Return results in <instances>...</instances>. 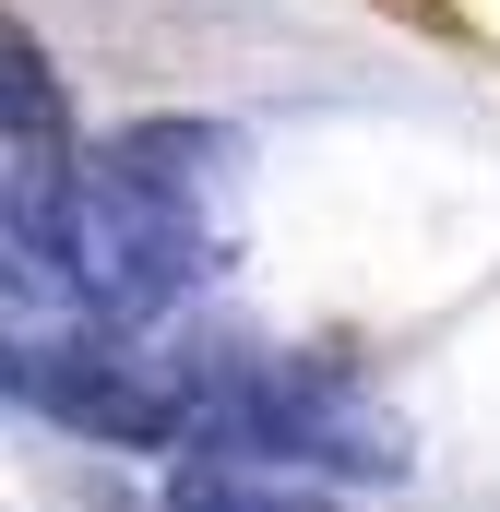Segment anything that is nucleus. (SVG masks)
Returning <instances> with one entry per match:
<instances>
[{
	"mask_svg": "<svg viewBox=\"0 0 500 512\" xmlns=\"http://www.w3.org/2000/svg\"><path fill=\"white\" fill-rule=\"evenodd\" d=\"M0 143L12 155H72V84L48 60V36L0 0Z\"/></svg>",
	"mask_w": 500,
	"mask_h": 512,
	"instance_id": "4",
	"label": "nucleus"
},
{
	"mask_svg": "<svg viewBox=\"0 0 500 512\" xmlns=\"http://www.w3.org/2000/svg\"><path fill=\"white\" fill-rule=\"evenodd\" d=\"M191 417L215 453H298V465H334V477H405V429L381 417L370 393L322 358H274V346H215V358H179Z\"/></svg>",
	"mask_w": 500,
	"mask_h": 512,
	"instance_id": "2",
	"label": "nucleus"
},
{
	"mask_svg": "<svg viewBox=\"0 0 500 512\" xmlns=\"http://www.w3.org/2000/svg\"><path fill=\"white\" fill-rule=\"evenodd\" d=\"M167 512H346V501H322L310 477L239 465V453H191V465L167 477Z\"/></svg>",
	"mask_w": 500,
	"mask_h": 512,
	"instance_id": "5",
	"label": "nucleus"
},
{
	"mask_svg": "<svg viewBox=\"0 0 500 512\" xmlns=\"http://www.w3.org/2000/svg\"><path fill=\"white\" fill-rule=\"evenodd\" d=\"M239 143L215 120H131L84 155H24L0 179V251L72 286L96 322H155L215 274V191Z\"/></svg>",
	"mask_w": 500,
	"mask_h": 512,
	"instance_id": "1",
	"label": "nucleus"
},
{
	"mask_svg": "<svg viewBox=\"0 0 500 512\" xmlns=\"http://www.w3.org/2000/svg\"><path fill=\"white\" fill-rule=\"evenodd\" d=\"M12 286H24V274H12V251H0V298H12Z\"/></svg>",
	"mask_w": 500,
	"mask_h": 512,
	"instance_id": "6",
	"label": "nucleus"
},
{
	"mask_svg": "<svg viewBox=\"0 0 500 512\" xmlns=\"http://www.w3.org/2000/svg\"><path fill=\"white\" fill-rule=\"evenodd\" d=\"M0 405L72 429L96 453H179V441H203L179 358H143V346H108V334H0Z\"/></svg>",
	"mask_w": 500,
	"mask_h": 512,
	"instance_id": "3",
	"label": "nucleus"
}]
</instances>
